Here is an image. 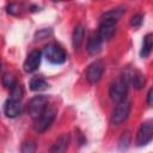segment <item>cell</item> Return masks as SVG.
Segmentation results:
<instances>
[{
	"label": "cell",
	"mask_w": 153,
	"mask_h": 153,
	"mask_svg": "<svg viewBox=\"0 0 153 153\" xmlns=\"http://www.w3.org/2000/svg\"><path fill=\"white\" fill-rule=\"evenodd\" d=\"M43 55L53 65H61L67 59V54H66L65 49L56 43L47 44L43 49Z\"/></svg>",
	"instance_id": "6da1fadb"
},
{
	"label": "cell",
	"mask_w": 153,
	"mask_h": 153,
	"mask_svg": "<svg viewBox=\"0 0 153 153\" xmlns=\"http://www.w3.org/2000/svg\"><path fill=\"white\" fill-rule=\"evenodd\" d=\"M47 105H48V98L45 96H35L33 98H31L27 105L29 115L31 116V118L33 120L38 118L47 110Z\"/></svg>",
	"instance_id": "7a4b0ae2"
},
{
	"label": "cell",
	"mask_w": 153,
	"mask_h": 153,
	"mask_svg": "<svg viewBox=\"0 0 153 153\" xmlns=\"http://www.w3.org/2000/svg\"><path fill=\"white\" fill-rule=\"evenodd\" d=\"M127 90H128V86H127L126 79H118L110 85V90H109L110 98L115 103H120L122 100H126Z\"/></svg>",
	"instance_id": "3957f363"
},
{
	"label": "cell",
	"mask_w": 153,
	"mask_h": 153,
	"mask_svg": "<svg viewBox=\"0 0 153 153\" xmlns=\"http://www.w3.org/2000/svg\"><path fill=\"white\" fill-rule=\"evenodd\" d=\"M130 108H131V105L127 100H122V102L117 103L116 108L114 109V111L111 114V123L114 126H118L122 122H124L130 114Z\"/></svg>",
	"instance_id": "277c9868"
},
{
	"label": "cell",
	"mask_w": 153,
	"mask_h": 153,
	"mask_svg": "<svg viewBox=\"0 0 153 153\" xmlns=\"http://www.w3.org/2000/svg\"><path fill=\"white\" fill-rule=\"evenodd\" d=\"M55 115H56V110L55 109H50V108H47V110L35 121L33 123V128L38 133H43L44 130H47L50 124L53 123V121L55 120Z\"/></svg>",
	"instance_id": "5b68a950"
},
{
	"label": "cell",
	"mask_w": 153,
	"mask_h": 153,
	"mask_svg": "<svg viewBox=\"0 0 153 153\" xmlns=\"http://www.w3.org/2000/svg\"><path fill=\"white\" fill-rule=\"evenodd\" d=\"M116 25H117V19L105 17V16L103 17V19L99 24V30H98V33L103 41H109L115 35Z\"/></svg>",
	"instance_id": "8992f818"
},
{
	"label": "cell",
	"mask_w": 153,
	"mask_h": 153,
	"mask_svg": "<svg viewBox=\"0 0 153 153\" xmlns=\"http://www.w3.org/2000/svg\"><path fill=\"white\" fill-rule=\"evenodd\" d=\"M153 139V121L148 120L145 121L136 135V143L137 146H145Z\"/></svg>",
	"instance_id": "52a82bcc"
},
{
	"label": "cell",
	"mask_w": 153,
	"mask_h": 153,
	"mask_svg": "<svg viewBox=\"0 0 153 153\" xmlns=\"http://www.w3.org/2000/svg\"><path fill=\"white\" fill-rule=\"evenodd\" d=\"M103 73H104V65L102 61L97 60L88 66L86 72V78L91 84H96L102 79Z\"/></svg>",
	"instance_id": "ba28073f"
},
{
	"label": "cell",
	"mask_w": 153,
	"mask_h": 153,
	"mask_svg": "<svg viewBox=\"0 0 153 153\" xmlns=\"http://www.w3.org/2000/svg\"><path fill=\"white\" fill-rule=\"evenodd\" d=\"M41 59H42V53L39 50H32L31 53H29L23 65L24 71L27 73H32L37 71L41 65Z\"/></svg>",
	"instance_id": "9c48e42d"
},
{
	"label": "cell",
	"mask_w": 153,
	"mask_h": 153,
	"mask_svg": "<svg viewBox=\"0 0 153 153\" xmlns=\"http://www.w3.org/2000/svg\"><path fill=\"white\" fill-rule=\"evenodd\" d=\"M22 110H23V105H22L20 100H18V99L10 98L6 100V103L4 105V112L10 118H14V117L19 116L22 114Z\"/></svg>",
	"instance_id": "30bf717a"
},
{
	"label": "cell",
	"mask_w": 153,
	"mask_h": 153,
	"mask_svg": "<svg viewBox=\"0 0 153 153\" xmlns=\"http://www.w3.org/2000/svg\"><path fill=\"white\" fill-rule=\"evenodd\" d=\"M102 43H103V39L102 37L99 36V33H93L90 38H88V42H87V51L91 54V55H97L100 50H102Z\"/></svg>",
	"instance_id": "8fae6325"
},
{
	"label": "cell",
	"mask_w": 153,
	"mask_h": 153,
	"mask_svg": "<svg viewBox=\"0 0 153 153\" xmlns=\"http://www.w3.org/2000/svg\"><path fill=\"white\" fill-rule=\"evenodd\" d=\"M68 143H69V135L68 134H62L55 141V143L53 145V147L50 148V151L51 152H55V153H62V152H65L67 149Z\"/></svg>",
	"instance_id": "7c38bea8"
},
{
	"label": "cell",
	"mask_w": 153,
	"mask_h": 153,
	"mask_svg": "<svg viewBox=\"0 0 153 153\" xmlns=\"http://www.w3.org/2000/svg\"><path fill=\"white\" fill-rule=\"evenodd\" d=\"M85 38V29L82 25H76L74 31H73V36H72V42H73V47L75 49H79L84 42Z\"/></svg>",
	"instance_id": "4fadbf2b"
},
{
	"label": "cell",
	"mask_w": 153,
	"mask_h": 153,
	"mask_svg": "<svg viewBox=\"0 0 153 153\" xmlns=\"http://www.w3.org/2000/svg\"><path fill=\"white\" fill-rule=\"evenodd\" d=\"M152 50H153V33H147L142 41V47L140 51L141 57H147Z\"/></svg>",
	"instance_id": "5bb4252c"
},
{
	"label": "cell",
	"mask_w": 153,
	"mask_h": 153,
	"mask_svg": "<svg viewBox=\"0 0 153 153\" xmlns=\"http://www.w3.org/2000/svg\"><path fill=\"white\" fill-rule=\"evenodd\" d=\"M48 87V82L42 76H33L30 80V88L32 91H43Z\"/></svg>",
	"instance_id": "9a60e30c"
},
{
	"label": "cell",
	"mask_w": 153,
	"mask_h": 153,
	"mask_svg": "<svg viewBox=\"0 0 153 153\" xmlns=\"http://www.w3.org/2000/svg\"><path fill=\"white\" fill-rule=\"evenodd\" d=\"M130 81L136 90H140L145 85V76L140 71H134V73L130 76Z\"/></svg>",
	"instance_id": "2e32d148"
},
{
	"label": "cell",
	"mask_w": 153,
	"mask_h": 153,
	"mask_svg": "<svg viewBox=\"0 0 153 153\" xmlns=\"http://www.w3.org/2000/svg\"><path fill=\"white\" fill-rule=\"evenodd\" d=\"M130 139H131V135L129 131H124L118 141V147L121 149H126L129 147V143H130Z\"/></svg>",
	"instance_id": "e0dca14e"
},
{
	"label": "cell",
	"mask_w": 153,
	"mask_h": 153,
	"mask_svg": "<svg viewBox=\"0 0 153 153\" xmlns=\"http://www.w3.org/2000/svg\"><path fill=\"white\" fill-rule=\"evenodd\" d=\"M16 84H17V82H16V79H14V76H13L12 74H10V73L4 74V76H2V85H4L6 88H10V90H11Z\"/></svg>",
	"instance_id": "ac0fdd59"
},
{
	"label": "cell",
	"mask_w": 153,
	"mask_h": 153,
	"mask_svg": "<svg viewBox=\"0 0 153 153\" xmlns=\"http://www.w3.org/2000/svg\"><path fill=\"white\" fill-rule=\"evenodd\" d=\"M11 97L10 98H13V99H18V100H20L22 99V97H23V88H22V86L20 85H18V84H16L11 90Z\"/></svg>",
	"instance_id": "d6986e66"
},
{
	"label": "cell",
	"mask_w": 153,
	"mask_h": 153,
	"mask_svg": "<svg viewBox=\"0 0 153 153\" xmlns=\"http://www.w3.org/2000/svg\"><path fill=\"white\" fill-rule=\"evenodd\" d=\"M36 151V145L33 141H26L22 146V152L23 153H33Z\"/></svg>",
	"instance_id": "ffe728a7"
},
{
	"label": "cell",
	"mask_w": 153,
	"mask_h": 153,
	"mask_svg": "<svg viewBox=\"0 0 153 153\" xmlns=\"http://www.w3.org/2000/svg\"><path fill=\"white\" fill-rule=\"evenodd\" d=\"M123 12H124L123 8H114V10H111V11L106 12L104 16H105V17H110V18H115V19H118V18L123 14Z\"/></svg>",
	"instance_id": "44dd1931"
},
{
	"label": "cell",
	"mask_w": 153,
	"mask_h": 153,
	"mask_svg": "<svg viewBox=\"0 0 153 153\" xmlns=\"http://www.w3.org/2000/svg\"><path fill=\"white\" fill-rule=\"evenodd\" d=\"M142 22H143V16H142L141 13H137V14H134V16L131 17L130 24H131V26H134V27H139V26H141Z\"/></svg>",
	"instance_id": "7402d4cb"
},
{
	"label": "cell",
	"mask_w": 153,
	"mask_h": 153,
	"mask_svg": "<svg viewBox=\"0 0 153 153\" xmlns=\"http://www.w3.org/2000/svg\"><path fill=\"white\" fill-rule=\"evenodd\" d=\"M53 33V31L50 29H42L38 32H36V39H43L47 38L48 36H50Z\"/></svg>",
	"instance_id": "603a6c76"
},
{
	"label": "cell",
	"mask_w": 153,
	"mask_h": 153,
	"mask_svg": "<svg viewBox=\"0 0 153 153\" xmlns=\"http://www.w3.org/2000/svg\"><path fill=\"white\" fill-rule=\"evenodd\" d=\"M147 103H148V105L153 106V87H151V90L148 91V94H147Z\"/></svg>",
	"instance_id": "cb8c5ba5"
},
{
	"label": "cell",
	"mask_w": 153,
	"mask_h": 153,
	"mask_svg": "<svg viewBox=\"0 0 153 153\" xmlns=\"http://www.w3.org/2000/svg\"><path fill=\"white\" fill-rule=\"evenodd\" d=\"M7 12L11 13V14H17V13H18V11H17V6L13 5V4H11L10 6H7Z\"/></svg>",
	"instance_id": "d4e9b609"
}]
</instances>
